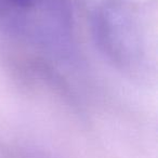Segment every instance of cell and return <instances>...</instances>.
Wrapping results in <instances>:
<instances>
[{
    "label": "cell",
    "instance_id": "1",
    "mask_svg": "<svg viewBox=\"0 0 158 158\" xmlns=\"http://www.w3.org/2000/svg\"><path fill=\"white\" fill-rule=\"evenodd\" d=\"M0 31L61 59L76 49L69 0H0Z\"/></svg>",
    "mask_w": 158,
    "mask_h": 158
},
{
    "label": "cell",
    "instance_id": "2",
    "mask_svg": "<svg viewBox=\"0 0 158 158\" xmlns=\"http://www.w3.org/2000/svg\"><path fill=\"white\" fill-rule=\"evenodd\" d=\"M92 36L104 59L125 74H139L147 61L140 8L134 0H101L92 15Z\"/></svg>",
    "mask_w": 158,
    "mask_h": 158
},
{
    "label": "cell",
    "instance_id": "3",
    "mask_svg": "<svg viewBox=\"0 0 158 158\" xmlns=\"http://www.w3.org/2000/svg\"><path fill=\"white\" fill-rule=\"evenodd\" d=\"M15 158H53L48 156L44 153H38V152H26V153H20Z\"/></svg>",
    "mask_w": 158,
    "mask_h": 158
}]
</instances>
